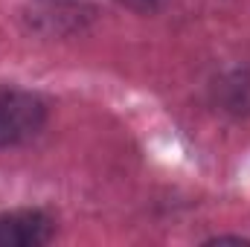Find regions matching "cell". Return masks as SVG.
Returning <instances> with one entry per match:
<instances>
[{
  "label": "cell",
  "instance_id": "6da1fadb",
  "mask_svg": "<svg viewBox=\"0 0 250 247\" xmlns=\"http://www.w3.org/2000/svg\"><path fill=\"white\" fill-rule=\"evenodd\" d=\"M47 105L26 90H0V148L23 145L41 134Z\"/></svg>",
  "mask_w": 250,
  "mask_h": 247
},
{
  "label": "cell",
  "instance_id": "7a4b0ae2",
  "mask_svg": "<svg viewBox=\"0 0 250 247\" xmlns=\"http://www.w3.org/2000/svg\"><path fill=\"white\" fill-rule=\"evenodd\" d=\"M53 239V221L41 209L0 212V247H41Z\"/></svg>",
  "mask_w": 250,
  "mask_h": 247
}]
</instances>
